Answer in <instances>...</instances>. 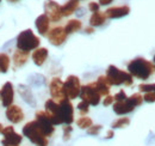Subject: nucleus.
<instances>
[{"instance_id": "obj_1", "label": "nucleus", "mask_w": 155, "mask_h": 146, "mask_svg": "<svg viewBox=\"0 0 155 146\" xmlns=\"http://www.w3.org/2000/svg\"><path fill=\"white\" fill-rule=\"evenodd\" d=\"M154 71V64L144 57H135L128 64V72L141 80H147Z\"/></svg>"}, {"instance_id": "obj_2", "label": "nucleus", "mask_w": 155, "mask_h": 146, "mask_svg": "<svg viewBox=\"0 0 155 146\" xmlns=\"http://www.w3.org/2000/svg\"><path fill=\"white\" fill-rule=\"evenodd\" d=\"M105 77L111 86H119V85L131 86L134 83V77L128 71L119 70L115 65H110L107 67Z\"/></svg>"}, {"instance_id": "obj_3", "label": "nucleus", "mask_w": 155, "mask_h": 146, "mask_svg": "<svg viewBox=\"0 0 155 146\" xmlns=\"http://www.w3.org/2000/svg\"><path fill=\"white\" fill-rule=\"evenodd\" d=\"M23 135L36 146H48L49 140L37 125L36 120L29 121L23 127Z\"/></svg>"}, {"instance_id": "obj_4", "label": "nucleus", "mask_w": 155, "mask_h": 146, "mask_svg": "<svg viewBox=\"0 0 155 146\" xmlns=\"http://www.w3.org/2000/svg\"><path fill=\"white\" fill-rule=\"evenodd\" d=\"M39 37H37L31 29L23 30L17 36V49L30 53L31 50H35L39 47Z\"/></svg>"}, {"instance_id": "obj_5", "label": "nucleus", "mask_w": 155, "mask_h": 146, "mask_svg": "<svg viewBox=\"0 0 155 146\" xmlns=\"http://www.w3.org/2000/svg\"><path fill=\"white\" fill-rule=\"evenodd\" d=\"M79 97L81 98V101H85L90 106H93V107L98 106L101 101V96L98 92L94 83H90V84L81 86V91H80Z\"/></svg>"}, {"instance_id": "obj_6", "label": "nucleus", "mask_w": 155, "mask_h": 146, "mask_svg": "<svg viewBox=\"0 0 155 146\" xmlns=\"http://www.w3.org/2000/svg\"><path fill=\"white\" fill-rule=\"evenodd\" d=\"M63 88H64V93L68 99H75L80 96L81 91V84L80 79L77 75H68L67 79L63 82Z\"/></svg>"}, {"instance_id": "obj_7", "label": "nucleus", "mask_w": 155, "mask_h": 146, "mask_svg": "<svg viewBox=\"0 0 155 146\" xmlns=\"http://www.w3.org/2000/svg\"><path fill=\"white\" fill-rule=\"evenodd\" d=\"M58 103L60 107V119L62 121V125H72L74 122V107L71 99L66 98Z\"/></svg>"}, {"instance_id": "obj_8", "label": "nucleus", "mask_w": 155, "mask_h": 146, "mask_svg": "<svg viewBox=\"0 0 155 146\" xmlns=\"http://www.w3.org/2000/svg\"><path fill=\"white\" fill-rule=\"evenodd\" d=\"M35 117H36L35 120H36L37 125L42 129V132L44 133V135L47 138L51 137L54 134V132H55V126L53 125V122L49 119V116L47 115V113L44 110H38V111H36Z\"/></svg>"}, {"instance_id": "obj_9", "label": "nucleus", "mask_w": 155, "mask_h": 146, "mask_svg": "<svg viewBox=\"0 0 155 146\" xmlns=\"http://www.w3.org/2000/svg\"><path fill=\"white\" fill-rule=\"evenodd\" d=\"M1 134H2V139H1L2 146H19L20 143L23 141V137L15 130L13 126L4 127Z\"/></svg>"}, {"instance_id": "obj_10", "label": "nucleus", "mask_w": 155, "mask_h": 146, "mask_svg": "<svg viewBox=\"0 0 155 146\" xmlns=\"http://www.w3.org/2000/svg\"><path fill=\"white\" fill-rule=\"evenodd\" d=\"M49 92L51 96V99L56 101V102H61L63 99H66V93H64V88H63V82L55 77L50 80L49 84Z\"/></svg>"}, {"instance_id": "obj_11", "label": "nucleus", "mask_w": 155, "mask_h": 146, "mask_svg": "<svg viewBox=\"0 0 155 146\" xmlns=\"http://www.w3.org/2000/svg\"><path fill=\"white\" fill-rule=\"evenodd\" d=\"M44 15L48 16L50 22L58 23L62 19L61 6L54 0H45V2H44Z\"/></svg>"}, {"instance_id": "obj_12", "label": "nucleus", "mask_w": 155, "mask_h": 146, "mask_svg": "<svg viewBox=\"0 0 155 146\" xmlns=\"http://www.w3.org/2000/svg\"><path fill=\"white\" fill-rule=\"evenodd\" d=\"M67 33L64 31V28L63 26H54L49 30V33L47 34L48 37V41L50 42V44L58 47L61 44H63L67 40Z\"/></svg>"}, {"instance_id": "obj_13", "label": "nucleus", "mask_w": 155, "mask_h": 146, "mask_svg": "<svg viewBox=\"0 0 155 146\" xmlns=\"http://www.w3.org/2000/svg\"><path fill=\"white\" fill-rule=\"evenodd\" d=\"M13 101H15V88L11 82H6L0 89V102L2 107L8 108L10 106L13 104Z\"/></svg>"}, {"instance_id": "obj_14", "label": "nucleus", "mask_w": 155, "mask_h": 146, "mask_svg": "<svg viewBox=\"0 0 155 146\" xmlns=\"http://www.w3.org/2000/svg\"><path fill=\"white\" fill-rule=\"evenodd\" d=\"M44 111L47 113V115L49 116V119L51 120L53 125L54 126H58V125H62V121L60 119V107H58V103L54 99H48L44 104Z\"/></svg>"}, {"instance_id": "obj_15", "label": "nucleus", "mask_w": 155, "mask_h": 146, "mask_svg": "<svg viewBox=\"0 0 155 146\" xmlns=\"http://www.w3.org/2000/svg\"><path fill=\"white\" fill-rule=\"evenodd\" d=\"M136 108L135 103L133 102V99L130 97H128L125 101H122V102H115L112 104V109L115 111V114L117 115H125V114H129L131 111H134Z\"/></svg>"}, {"instance_id": "obj_16", "label": "nucleus", "mask_w": 155, "mask_h": 146, "mask_svg": "<svg viewBox=\"0 0 155 146\" xmlns=\"http://www.w3.org/2000/svg\"><path fill=\"white\" fill-rule=\"evenodd\" d=\"M5 115H6V119L11 123H13V125L20 123L24 120V113H23V110H21V108H20L19 106H16V104H12L8 108H6Z\"/></svg>"}, {"instance_id": "obj_17", "label": "nucleus", "mask_w": 155, "mask_h": 146, "mask_svg": "<svg viewBox=\"0 0 155 146\" xmlns=\"http://www.w3.org/2000/svg\"><path fill=\"white\" fill-rule=\"evenodd\" d=\"M129 12H130V7L127 6V5H123V6L109 7V9L105 11V15H106V18L117 19V18H122V17L128 16Z\"/></svg>"}, {"instance_id": "obj_18", "label": "nucleus", "mask_w": 155, "mask_h": 146, "mask_svg": "<svg viewBox=\"0 0 155 146\" xmlns=\"http://www.w3.org/2000/svg\"><path fill=\"white\" fill-rule=\"evenodd\" d=\"M35 25H36V29H37L39 35L47 36V34L50 30V19L48 18V16L44 15V13L43 15H39L38 17L36 18Z\"/></svg>"}, {"instance_id": "obj_19", "label": "nucleus", "mask_w": 155, "mask_h": 146, "mask_svg": "<svg viewBox=\"0 0 155 146\" xmlns=\"http://www.w3.org/2000/svg\"><path fill=\"white\" fill-rule=\"evenodd\" d=\"M48 55H49L48 49L44 48V47H42V48L35 49V50L32 52L31 57H32V61H34V64H35L36 66H42V65H44V62L47 61Z\"/></svg>"}, {"instance_id": "obj_20", "label": "nucleus", "mask_w": 155, "mask_h": 146, "mask_svg": "<svg viewBox=\"0 0 155 146\" xmlns=\"http://www.w3.org/2000/svg\"><path fill=\"white\" fill-rule=\"evenodd\" d=\"M94 84H96V88H97L98 92L100 93V96H107V95H110V88H111V85L109 84V82H107V79H106L105 75L98 77L97 82H94Z\"/></svg>"}, {"instance_id": "obj_21", "label": "nucleus", "mask_w": 155, "mask_h": 146, "mask_svg": "<svg viewBox=\"0 0 155 146\" xmlns=\"http://www.w3.org/2000/svg\"><path fill=\"white\" fill-rule=\"evenodd\" d=\"M78 9H79V1L78 0H68L64 5L61 6L62 17H68V16L73 15Z\"/></svg>"}, {"instance_id": "obj_22", "label": "nucleus", "mask_w": 155, "mask_h": 146, "mask_svg": "<svg viewBox=\"0 0 155 146\" xmlns=\"http://www.w3.org/2000/svg\"><path fill=\"white\" fill-rule=\"evenodd\" d=\"M29 59V53L28 52H23V50H19L17 49L15 53H13V56H12V61H13V65L16 67H21L26 64Z\"/></svg>"}, {"instance_id": "obj_23", "label": "nucleus", "mask_w": 155, "mask_h": 146, "mask_svg": "<svg viewBox=\"0 0 155 146\" xmlns=\"http://www.w3.org/2000/svg\"><path fill=\"white\" fill-rule=\"evenodd\" d=\"M105 22H106V15H105V12L98 11V12L92 13V16H91V18H90V25L93 26V28H94V26H100V25H103Z\"/></svg>"}, {"instance_id": "obj_24", "label": "nucleus", "mask_w": 155, "mask_h": 146, "mask_svg": "<svg viewBox=\"0 0 155 146\" xmlns=\"http://www.w3.org/2000/svg\"><path fill=\"white\" fill-rule=\"evenodd\" d=\"M81 28H82V23H81L79 19H71V20H68V23L66 24L64 31L67 33V35H69V34H74V33L79 31Z\"/></svg>"}, {"instance_id": "obj_25", "label": "nucleus", "mask_w": 155, "mask_h": 146, "mask_svg": "<svg viewBox=\"0 0 155 146\" xmlns=\"http://www.w3.org/2000/svg\"><path fill=\"white\" fill-rule=\"evenodd\" d=\"M11 59L6 53H0V73H7L10 68Z\"/></svg>"}, {"instance_id": "obj_26", "label": "nucleus", "mask_w": 155, "mask_h": 146, "mask_svg": "<svg viewBox=\"0 0 155 146\" xmlns=\"http://www.w3.org/2000/svg\"><path fill=\"white\" fill-rule=\"evenodd\" d=\"M92 125H93V121L88 116H81L77 120V126L80 129H88Z\"/></svg>"}, {"instance_id": "obj_27", "label": "nucleus", "mask_w": 155, "mask_h": 146, "mask_svg": "<svg viewBox=\"0 0 155 146\" xmlns=\"http://www.w3.org/2000/svg\"><path fill=\"white\" fill-rule=\"evenodd\" d=\"M130 123V119L129 117H118L117 120H115L111 125L112 129H118V128H124L127 126H129Z\"/></svg>"}, {"instance_id": "obj_28", "label": "nucleus", "mask_w": 155, "mask_h": 146, "mask_svg": "<svg viewBox=\"0 0 155 146\" xmlns=\"http://www.w3.org/2000/svg\"><path fill=\"white\" fill-rule=\"evenodd\" d=\"M19 92L28 103L32 104V93H31V91H30V89H29V88H26V86H20Z\"/></svg>"}, {"instance_id": "obj_29", "label": "nucleus", "mask_w": 155, "mask_h": 146, "mask_svg": "<svg viewBox=\"0 0 155 146\" xmlns=\"http://www.w3.org/2000/svg\"><path fill=\"white\" fill-rule=\"evenodd\" d=\"M78 110H79V113L81 115L85 116V114H87L90 111V104L87 102H85V101H80L79 104H78Z\"/></svg>"}, {"instance_id": "obj_30", "label": "nucleus", "mask_w": 155, "mask_h": 146, "mask_svg": "<svg viewBox=\"0 0 155 146\" xmlns=\"http://www.w3.org/2000/svg\"><path fill=\"white\" fill-rule=\"evenodd\" d=\"M138 89L141 92H155V84H140L138 85Z\"/></svg>"}, {"instance_id": "obj_31", "label": "nucleus", "mask_w": 155, "mask_h": 146, "mask_svg": "<svg viewBox=\"0 0 155 146\" xmlns=\"http://www.w3.org/2000/svg\"><path fill=\"white\" fill-rule=\"evenodd\" d=\"M72 132H73V127H72L71 125H66V126L63 127V137H62L63 141H68V140L71 139Z\"/></svg>"}, {"instance_id": "obj_32", "label": "nucleus", "mask_w": 155, "mask_h": 146, "mask_svg": "<svg viewBox=\"0 0 155 146\" xmlns=\"http://www.w3.org/2000/svg\"><path fill=\"white\" fill-rule=\"evenodd\" d=\"M101 129H103L101 125H92L91 127L88 128V129H86V130H87V134L88 135H98Z\"/></svg>"}, {"instance_id": "obj_33", "label": "nucleus", "mask_w": 155, "mask_h": 146, "mask_svg": "<svg viewBox=\"0 0 155 146\" xmlns=\"http://www.w3.org/2000/svg\"><path fill=\"white\" fill-rule=\"evenodd\" d=\"M114 98H115V102H122V101H125L128 98V96H127L124 90H120L114 96Z\"/></svg>"}, {"instance_id": "obj_34", "label": "nucleus", "mask_w": 155, "mask_h": 146, "mask_svg": "<svg viewBox=\"0 0 155 146\" xmlns=\"http://www.w3.org/2000/svg\"><path fill=\"white\" fill-rule=\"evenodd\" d=\"M143 101L148 103H154L155 102V92H147L143 95Z\"/></svg>"}, {"instance_id": "obj_35", "label": "nucleus", "mask_w": 155, "mask_h": 146, "mask_svg": "<svg viewBox=\"0 0 155 146\" xmlns=\"http://www.w3.org/2000/svg\"><path fill=\"white\" fill-rule=\"evenodd\" d=\"M115 103V98H114V96H111V95H107V96H105V98L103 99V106L104 107H109V106H112Z\"/></svg>"}, {"instance_id": "obj_36", "label": "nucleus", "mask_w": 155, "mask_h": 146, "mask_svg": "<svg viewBox=\"0 0 155 146\" xmlns=\"http://www.w3.org/2000/svg\"><path fill=\"white\" fill-rule=\"evenodd\" d=\"M88 9H90V11L91 12H98L99 11V9H100V5L98 4V2H94V1H92V2H90L88 4Z\"/></svg>"}, {"instance_id": "obj_37", "label": "nucleus", "mask_w": 155, "mask_h": 146, "mask_svg": "<svg viewBox=\"0 0 155 146\" xmlns=\"http://www.w3.org/2000/svg\"><path fill=\"white\" fill-rule=\"evenodd\" d=\"M115 137V132H114V129L111 128V129H109L107 132H106V135H105V139H112Z\"/></svg>"}, {"instance_id": "obj_38", "label": "nucleus", "mask_w": 155, "mask_h": 146, "mask_svg": "<svg viewBox=\"0 0 155 146\" xmlns=\"http://www.w3.org/2000/svg\"><path fill=\"white\" fill-rule=\"evenodd\" d=\"M85 33L86 34H93L94 33V28L93 26H87V28H85Z\"/></svg>"}, {"instance_id": "obj_39", "label": "nucleus", "mask_w": 155, "mask_h": 146, "mask_svg": "<svg viewBox=\"0 0 155 146\" xmlns=\"http://www.w3.org/2000/svg\"><path fill=\"white\" fill-rule=\"evenodd\" d=\"M114 0H99V5H109L111 4Z\"/></svg>"}, {"instance_id": "obj_40", "label": "nucleus", "mask_w": 155, "mask_h": 146, "mask_svg": "<svg viewBox=\"0 0 155 146\" xmlns=\"http://www.w3.org/2000/svg\"><path fill=\"white\" fill-rule=\"evenodd\" d=\"M2 129H4V126L0 123V134H1V132H2Z\"/></svg>"}, {"instance_id": "obj_41", "label": "nucleus", "mask_w": 155, "mask_h": 146, "mask_svg": "<svg viewBox=\"0 0 155 146\" xmlns=\"http://www.w3.org/2000/svg\"><path fill=\"white\" fill-rule=\"evenodd\" d=\"M8 1H11V2H16V1H18V0H8Z\"/></svg>"}, {"instance_id": "obj_42", "label": "nucleus", "mask_w": 155, "mask_h": 146, "mask_svg": "<svg viewBox=\"0 0 155 146\" xmlns=\"http://www.w3.org/2000/svg\"><path fill=\"white\" fill-rule=\"evenodd\" d=\"M153 60H154V61H153V64H154V67H155V55H154V57H153Z\"/></svg>"}, {"instance_id": "obj_43", "label": "nucleus", "mask_w": 155, "mask_h": 146, "mask_svg": "<svg viewBox=\"0 0 155 146\" xmlns=\"http://www.w3.org/2000/svg\"><path fill=\"white\" fill-rule=\"evenodd\" d=\"M78 1H80V0H78Z\"/></svg>"}, {"instance_id": "obj_44", "label": "nucleus", "mask_w": 155, "mask_h": 146, "mask_svg": "<svg viewBox=\"0 0 155 146\" xmlns=\"http://www.w3.org/2000/svg\"><path fill=\"white\" fill-rule=\"evenodd\" d=\"M0 1H1V0H0Z\"/></svg>"}]
</instances>
